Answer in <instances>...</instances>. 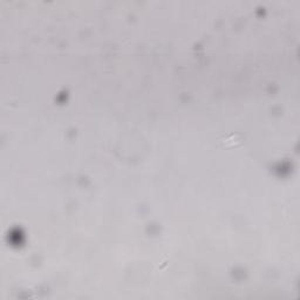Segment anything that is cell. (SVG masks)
I'll return each instance as SVG.
<instances>
[{
  "mask_svg": "<svg viewBox=\"0 0 300 300\" xmlns=\"http://www.w3.org/2000/svg\"><path fill=\"white\" fill-rule=\"evenodd\" d=\"M217 143L222 147L232 148L244 143V136L239 132H229V134H222L218 136Z\"/></svg>",
  "mask_w": 300,
  "mask_h": 300,
  "instance_id": "1",
  "label": "cell"
}]
</instances>
